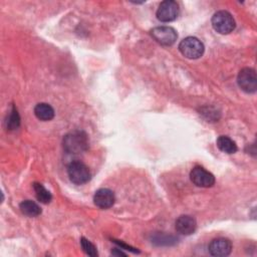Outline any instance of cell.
I'll return each instance as SVG.
<instances>
[{
    "label": "cell",
    "instance_id": "obj_1",
    "mask_svg": "<svg viewBox=\"0 0 257 257\" xmlns=\"http://www.w3.org/2000/svg\"><path fill=\"white\" fill-rule=\"evenodd\" d=\"M62 145L68 154H82L88 149V138L83 131H73L64 136Z\"/></svg>",
    "mask_w": 257,
    "mask_h": 257
},
{
    "label": "cell",
    "instance_id": "obj_2",
    "mask_svg": "<svg viewBox=\"0 0 257 257\" xmlns=\"http://www.w3.org/2000/svg\"><path fill=\"white\" fill-rule=\"evenodd\" d=\"M180 52L189 59H197L204 53L205 47L203 42L194 36L184 38L179 44Z\"/></svg>",
    "mask_w": 257,
    "mask_h": 257
},
{
    "label": "cell",
    "instance_id": "obj_3",
    "mask_svg": "<svg viewBox=\"0 0 257 257\" xmlns=\"http://www.w3.org/2000/svg\"><path fill=\"white\" fill-rule=\"evenodd\" d=\"M212 26L220 34H229L235 29V20L232 14L225 10L214 13L212 17Z\"/></svg>",
    "mask_w": 257,
    "mask_h": 257
},
{
    "label": "cell",
    "instance_id": "obj_4",
    "mask_svg": "<svg viewBox=\"0 0 257 257\" xmlns=\"http://www.w3.org/2000/svg\"><path fill=\"white\" fill-rule=\"evenodd\" d=\"M69 180L75 185H82L90 180V172L85 164L80 161L71 162L67 167Z\"/></svg>",
    "mask_w": 257,
    "mask_h": 257
},
{
    "label": "cell",
    "instance_id": "obj_5",
    "mask_svg": "<svg viewBox=\"0 0 257 257\" xmlns=\"http://www.w3.org/2000/svg\"><path fill=\"white\" fill-rule=\"evenodd\" d=\"M237 82L243 91L247 93L255 92L257 89V76L255 69L251 67L242 68L238 73Z\"/></svg>",
    "mask_w": 257,
    "mask_h": 257
},
{
    "label": "cell",
    "instance_id": "obj_6",
    "mask_svg": "<svg viewBox=\"0 0 257 257\" xmlns=\"http://www.w3.org/2000/svg\"><path fill=\"white\" fill-rule=\"evenodd\" d=\"M151 35L158 43L164 46L173 45L178 38L177 31L171 26L155 27L151 30Z\"/></svg>",
    "mask_w": 257,
    "mask_h": 257
},
{
    "label": "cell",
    "instance_id": "obj_7",
    "mask_svg": "<svg viewBox=\"0 0 257 257\" xmlns=\"http://www.w3.org/2000/svg\"><path fill=\"white\" fill-rule=\"evenodd\" d=\"M179 14V4L174 0L163 1L157 10V18L162 22L174 21L177 19Z\"/></svg>",
    "mask_w": 257,
    "mask_h": 257
},
{
    "label": "cell",
    "instance_id": "obj_8",
    "mask_svg": "<svg viewBox=\"0 0 257 257\" xmlns=\"http://www.w3.org/2000/svg\"><path fill=\"white\" fill-rule=\"evenodd\" d=\"M190 179L196 186L202 188H210L215 184L214 175L201 166H196L192 169Z\"/></svg>",
    "mask_w": 257,
    "mask_h": 257
},
{
    "label": "cell",
    "instance_id": "obj_9",
    "mask_svg": "<svg viewBox=\"0 0 257 257\" xmlns=\"http://www.w3.org/2000/svg\"><path fill=\"white\" fill-rule=\"evenodd\" d=\"M209 253L216 257L228 256L232 251V243L227 238H216L213 239L209 244Z\"/></svg>",
    "mask_w": 257,
    "mask_h": 257
},
{
    "label": "cell",
    "instance_id": "obj_10",
    "mask_svg": "<svg viewBox=\"0 0 257 257\" xmlns=\"http://www.w3.org/2000/svg\"><path fill=\"white\" fill-rule=\"evenodd\" d=\"M115 197L111 190L101 188L97 190L93 196V202L96 207L100 209H108L114 204Z\"/></svg>",
    "mask_w": 257,
    "mask_h": 257
},
{
    "label": "cell",
    "instance_id": "obj_11",
    "mask_svg": "<svg viewBox=\"0 0 257 257\" xmlns=\"http://www.w3.org/2000/svg\"><path fill=\"white\" fill-rule=\"evenodd\" d=\"M197 229L195 218L190 215H182L176 220V230L182 235H191Z\"/></svg>",
    "mask_w": 257,
    "mask_h": 257
},
{
    "label": "cell",
    "instance_id": "obj_12",
    "mask_svg": "<svg viewBox=\"0 0 257 257\" xmlns=\"http://www.w3.org/2000/svg\"><path fill=\"white\" fill-rule=\"evenodd\" d=\"M34 114L38 119L47 121V120H51L54 117V109L50 104L45 102H40L35 105Z\"/></svg>",
    "mask_w": 257,
    "mask_h": 257
},
{
    "label": "cell",
    "instance_id": "obj_13",
    "mask_svg": "<svg viewBox=\"0 0 257 257\" xmlns=\"http://www.w3.org/2000/svg\"><path fill=\"white\" fill-rule=\"evenodd\" d=\"M216 144L218 149L226 154H234L238 150L236 143L227 136H220L217 139Z\"/></svg>",
    "mask_w": 257,
    "mask_h": 257
},
{
    "label": "cell",
    "instance_id": "obj_14",
    "mask_svg": "<svg viewBox=\"0 0 257 257\" xmlns=\"http://www.w3.org/2000/svg\"><path fill=\"white\" fill-rule=\"evenodd\" d=\"M19 209L27 217H37L41 214V208L31 200L22 201L19 205Z\"/></svg>",
    "mask_w": 257,
    "mask_h": 257
},
{
    "label": "cell",
    "instance_id": "obj_15",
    "mask_svg": "<svg viewBox=\"0 0 257 257\" xmlns=\"http://www.w3.org/2000/svg\"><path fill=\"white\" fill-rule=\"evenodd\" d=\"M33 190L35 192V196L37 200L40 203L43 204H48L52 200V195L51 193L40 183H33Z\"/></svg>",
    "mask_w": 257,
    "mask_h": 257
},
{
    "label": "cell",
    "instance_id": "obj_16",
    "mask_svg": "<svg viewBox=\"0 0 257 257\" xmlns=\"http://www.w3.org/2000/svg\"><path fill=\"white\" fill-rule=\"evenodd\" d=\"M19 125H20V116L17 108L13 105L9 112V115L7 116L6 126H7V130L14 131V130H17Z\"/></svg>",
    "mask_w": 257,
    "mask_h": 257
},
{
    "label": "cell",
    "instance_id": "obj_17",
    "mask_svg": "<svg viewBox=\"0 0 257 257\" xmlns=\"http://www.w3.org/2000/svg\"><path fill=\"white\" fill-rule=\"evenodd\" d=\"M80 245H81V248H82L83 252H84L86 255L91 256V257L97 256L96 247H95L89 240H87L86 238L81 237V239H80Z\"/></svg>",
    "mask_w": 257,
    "mask_h": 257
},
{
    "label": "cell",
    "instance_id": "obj_18",
    "mask_svg": "<svg viewBox=\"0 0 257 257\" xmlns=\"http://www.w3.org/2000/svg\"><path fill=\"white\" fill-rule=\"evenodd\" d=\"M172 236H166V235H163V234H158L157 236H155L154 238H153V243H156L157 245H170L171 244V240H170V238H171Z\"/></svg>",
    "mask_w": 257,
    "mask_h": 257
},
{
    "label": "cell",
    "instance_id": "obj_19",
    "mask_svg": "<svg viewBox=\"0 0 257 257\" xmlns=\"http://www.w3.org/2000/svg\"><path fill=\"white\" fill-rule=\"evenodd\" d=\"M111 254L115 255V256H125V253H123L122 251H118L117 249H113L111 251Z\"/></svg>",
    "mask_w": 257,
    "mask_h": 257
}]
</instances>
